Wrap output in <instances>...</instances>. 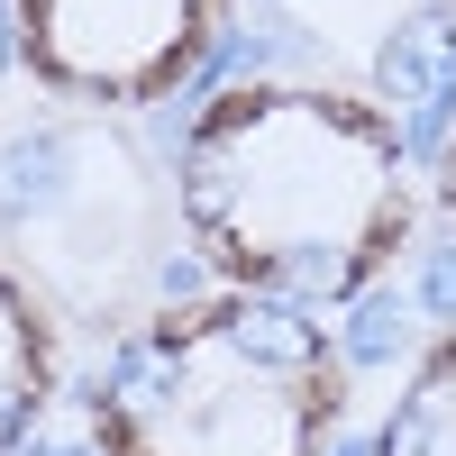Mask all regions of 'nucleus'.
Wrapping results in <instances>:
<instances>
[{
	"label": "nucleus",
	"instance_id": "1",
	"mask_svg": "<svg viewBox=\"0 0 456 456\" xmlns=\"http://www.w3.org/2000/svg\"><path fill=\"white\" fill-rule=\"evenodd\" d=\"M174 228L219 283L338 311L402 265L420 228V165L384 101L256 73L183 119Z\"/></svg>",
	"mask_w": 456,
	"mask_h": 456
},
{
	"label": "nucleus",
	"instance_id": "2",
	"mask_svg": "<svg viewBox=\"0 0 456 456\" xmlns=\"http://www.w3.org/2000/svg\"><path fill=\"white\" fill-rule=\"evenodd\" d=\"M347 356L320 311L274 292H183L101 347L83 429L101 456H329Z\"/></svg>",
	"mask_w": 456,
	"mask_h": 456
},
{
	"label": "nucleus",
	"instance_id": "3",
	"mask_svg": "<svg viewBox=\"0 0 456 456\" xmlns=\"http://www.w3.org/2000/svg\"><path fill=\"white\" fill-rule=\"evenodd\" d=\"M238 0H10V55L73 110H156L219 55Z\"/></svg>",
	"mask_w": 456,
	"mask_h": 456
},
{
	"label": "nucleus",
	"instance_id": "4",
	"mask_svg": "<svg viewBox=\"0 0 456 456\" xmlns=\"http://www.w3.org/2000/svg\"><path fill=\"white\" fill-rule=\"evenodd\" d=\"M64 393V320L28 274L0 265V456H19Z\"/></svg>",
	"mask_w": 456,
	"mask_h": 456
},
{
	"label": "nucleus",
	"instance_id": "5",
	"mask_svg": "<svg viewBox=\"0 0 456 456\" xmlns=\"http://www.w3.org/2000/svg\"><path fill=\"white\" fill-rule=\"evenodd\" d=\"M374 456H456V329L429 338L420 365L402 374L384 429H374Z\"/></svg>",
	"mask_w": 456,
	"mask_h": 456
},
{
	"label": "nucleus",
	"instance_id": "6",
	"mask_svg": "<svg viewBox=\"0 0 456 456\" xmlns=\"http://www.w3.org/2000/svg\"><path fill=\"white\" fill-rule=\"evenodd\" d=\"M429 192H438V210L456 219V110H447V128H438V165H429Z\"/></svg>",
	"mask_w": 456,
	"mask_h": 456
}]
</instances>
